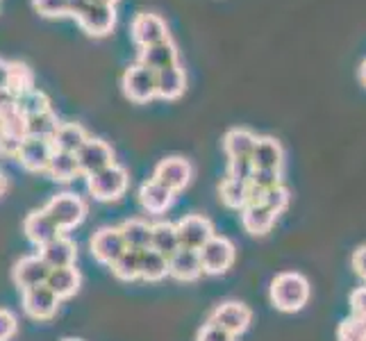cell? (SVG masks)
I'll list each match as a JSON object with an SVG mask.
<instances>
[{"label": "cell", "instance_id": "obj_1", "mask_svg": "<svg viewBox=\"0 0 366 341\" xmlns=\"http://www.w3.org/2000/svg\"><path fill=\"white\" fill-rule=\"evenodd\" d=\"M269 296L275 310L294 314V312H300L310 302V282L305 275L287 271L273 277Z\"/></svg>", "mask_w": 366, "mask_h": 341}, {"label": "cell", "instance_id": "obj_2", "mask_svg": "<svg viewBox=\"0 0 366 341\" xmlns=\"http://www.w3.org/2000/svg\"><path fill=\"white\" fill-rule=\"evenodd\" d=\"M128 187H130V175L119 164H112V167L86 178V189H89L94 200H100V203L121 200L125 192H128Z\"/></svg>", "mask_w": 366, "mask_h": 341}, {"label": "cell", "instance_id": "obj_3", "mask_svg": "<svg viewBox=\"0 0 366 341\" xmlns=\"http://www.w3.org/2000/svg\"><path fill=\"white\" fill-rule=\"evenodd\" d=\"M44 209L50 214V219L55 221L59 232H69L73 227H78L86 217V203L78 194H69V192L53 196Z\"/></svg>", "mask_w": 366, "mask_h": 341}, {"label": "cell", "instance_id": "obj_4", "mask_svg": "<svg viewBox=\"0 0 366 341\" xmlns=\"http://www.w3.org/2000/svg\"><path fill=\"white\" fill-rule=\"evenodd\" d=\"M200 252V264H203V273L205 275H223L232 269L234 257H237V248L230 239L217 237L214 234L209 242L198 250Z\"/></svg>", "mask_w": 366, "mask_h": 341}, {"label": "cell", "instance_id": "obj_5", "mask_svg": "<svg viewBox=\"0 0 366 341\" xmlns=\"http://www.w3.org/2000/svg\"><path fill=\"white\" fill-rule=\"evenodd\" d=\"M123 94L132 103H148L157 96V73L144 64H132L123 73Z\"/></svg>", "mask_w": 366, "mask_h": 341}, {"label": "cell", "instance_id": "obj_6", "mask_svg": "<svg viewBox=\"0 0 366 341\" xmlns=\"http://www.w3.org/2000/svg\"><path fill=\"white\" fill-rule=\"evenodd\" d=\"M23 312L34 321H50L59 310V298L48 285H36L21 292Z\"/></svg>", "mask_w": 366, "mask_h": 341}, {"label": "cell", "instance_id": "obj_7", "mask_svg": "<svg viewBox=\"0 0 366 341\" xmlns=\"http://www.w3.org/2000/svg\"><path fill=\"white\" fill-rule=\"evenodd\" d=\"M252 321V312L248 305L239 300H228L221 302V305L214 307V312L209 314V323L223 327L225 332H230L232 337L244 335Z\"/></svg>", "mask_w": 366, "mask_h": 341}, {"label": "cell", "instance_id": "obj_8", "mask_svg": "<svg viewBox=\"0 0 366 341\" xmlns=\"http://www.w3.org/2000/svg\"><path fill=\"white\" fill-rule=\"evenodd\" d=\"M75 159H78V167H80V173L82 175H94L98 171H103L107 167H112L114 162V150H112V146L107 142H103V139H86L84 146L75 153Z\"/></svg>", "mask_w": 366, "mask_h": 341}, {"label": "cell", "instance_id": "obj_9", "mask_svg": "<svg viewBox=\"0 0 366 341\" xmlns=\"http://www.w3.org/2000/svg\"><path fill=\"white\" fill-rule=\"evenodd\" d=\"M132 39L139 48H148L171 39L169 36V28L167 21H164L159 14H153V11H142L132 19Z\"/></svg>", "mask_w": 366, "mask_h": 341}, {"label": "cell", "instance_id": "obj_10", "mask_svg": "<svg viewBox=\"0 0 366 341\" xmlns=\"http://www.w3.org/2000/svg\"><path fill=\"white\" fill-rule=\"evenodd\" d=\"M153 178L157 182H162L164 187H169L173 194H178L192 182L194 167H192V162L184 157H167L155 167Z\"/></svg>", "mask_w": 366, "mask_h": 341}, {"label": "cell", "instance_id": "obj_11", "mask_svg": "<svg viewBox=\"0 0 366 341\" xmlns=\"http://www.w3.org/2000/svg\"><path fill=\"white\" fill-rule=\"evenodd\" d=\"M89 248H92V255L96 257V262L107 264V267H112V264L128 250L119 227H100V230H96L89 242Z\"/></svg>", "mask_w": 366, "mask_h": 341}, {"label": "cell", "instance_id": "obj_12", "mask_svg": "<svg viewBox=\"0 0 366 341\" xmlns=\"http://www.w3.org/2000/svg\"><path fill=\"white\" fill-rule=\"evenodd\" d=\"M175 230H178L180 248H189V250H200L214 237L212 221L207 217H200V214H192V217L180 219L175 223Z\"/></svg>", "mask_w": 366, "mask_h": 341}, {"label": "cell", "instance_id": "obj_13", "mask_svg": "<svg viewBox=\"0 0 366 341\" xmlns=\"http://www.w3.org/2000/svg\"><path fill=\"white\" fill-rule=\"evenodd\" d=\"M50 275V267L41 260V255L36 252V255H25L21 257L14 269H11V280L14 285L21 289H30V287H36V285H46Z\"/></svg>", "mask_w": 366, "mask_h": 341}, {"label": "cell", "instance_id": "obj_14", "mask_svg": "<svg viewBox=\"0 0 366 341\" xmlns=\"http://www.w3.org/2000/svg\"><path fill=\"white\" fill-rule=\"evenodd\" d=\"M55 148L48 139H34L28 137L21 146V153H19V164L30 173H46L50 157H53Z\"/></svg>", "mask_w": 366, "mask_h": 341}, {"label": "cell", "instance_id": "obj_15", "mask_svg": "<svg viewBox=\"0 0 366 341\" xmlns=\"http://www.w3.org/2000/svg\"><path fill=\"white\" fill-rule=\"evenodd\" d=\"M23 232L28 237V242L34 244L36 248L46 246L48 242H53V239L61 234L59 227L50 219V214L46 209H32L28 217L23 219Z\"/></svg>", "mask_w": 366, "mask_h": 341}, {"label": "cell", "instance_id": "obj_16", "mask_svg": "<svg viewBox=\"0 0 366 341\" xmlns=\"http://www.w3.org/2000/svg\"><path fill=\"white\" fill-rule=\"evenodd\" d=\"M75 21L89 36H107L117 25V9L109 5L92 3Z\"/></svg>", "mask_w": 366, "mask_h": 341}, {"label": "cell", "instance_id": "obj_17", "mask_svg": "<svg viewBox=\"0 0 366 341\" xmlns=\"http://www.w3.org/2000/svg\"><path fill=\"white\" fill-rule=\"evenodd\" d=\"M169 275L180 282H194L203 275V264H200V252L180 248L169 257Z\"/></svg>", "mask_w": 366, "mask_h": 341}, {"label": "cell", "instance_id": "obj_18", "mask_svg": "<svg viewBox=\"0 0 366 341\" xmlns=\"http://www.w3.org/2000/svg\"><path fill=\"white\" fill-rule=\"evenodd\" d=\"M39 255L50 269L75 267V260H78V246H75L69 237L59 234L57 239H53V242H48L46 246L39 248Z\"/></svg>", "mask_w": 366, "mask_h": 341}, {"label": "cell", "instance_id": "obj_19", "mask_svg": "<svg viewBox=\"0 0 366 341\" xmlns=\"http://www.w3.org/2000/svg\"><path fill=\"white\" fill-rule=\"evenodd\" d=\"M173 200H175V194L169 187L157 182L155 178H150L139 189V203H142V207L148 214H164L167 209H171Z\"/></svg>", "mask_w": 366, "mask_h": 341}, {"label": "cell", "instance_id": "obj_20", "mask_svg": "<svg viewBox=\"0 0 366 341\" xmlns=\"http://www.w3.org/2000/svg\"><path fill=\"white\" fill-rule=\"evenodd\" d=\"M277 214L275 209H271L269 205L264 203H252L246 209H242V223L246 227V232L252 237H264L273 230V225L277 221Z\"/></svg>", "mask_w": 366, "mask_h": 341}, {"label": "cell", "instance_id": "obj_21", "mask_svg": "<svg viewBox=\"0 0 366 341\" xmlns=\"http://www.w3.org/2000/svg\"><path fill=\"white\" fill-rule=\"evenodd\" d=\"M139 64L153 69L155 73L167 69V66H175V64H180L178 48H175V44L171 39L155 44V46H148V48H142V53H139Z\"/></svg>", "mask_w": 366, "mask_h": 341}, {"label": "cell", "instance_id": "obj_22", "mask_svg": "<svg viewBox=\"0 0 366 341\" xmlns=\"http://www.w3.org/2000/svg\"><path fill=\"white\" fill-rule=\"evenodd\" d=\"M46 285L53 289L55 296L59 300H66L71 296H75L80 292V285H82V275L75 267H61V269H50V275Z\"/></svg>", "mask_w": 366, "mask_h": 341}, {"label": "cell", "instance_id": "obj_23", "mask_svg": "<svg viewBox=\"0 0 366 341\" xmlns=\"http://www.w3.org/2000/svg\"><path fill=\"white\" fill-rule=\"evenodd\" d=\"M252 162H255V169L282 171L285 150H282L280 142H277V139H273V137H259L255 150H252Z\"/></svg>", "mask_w": 366, "mask_h": 341}, {"label": "cell", "instance_id": "obj_24", "mask_svg": "<svg viewBox=\"0 0 366 341\" xmlns=\"http://www.w3.org/2000/svg\"><path fill=\"white\" fill-rule=\"evenodd\" d=\"M187 89V75L180 64L157 71V96L164 100L180 98Z\"/></svg>", "mask_w": 366, "mask_h": 341}, {"label": "cell", "instance_id": "obj_25", "mask_svg": "<svg viewBox=\"0 0 366 341\" xmlns=\"http://www.w3.org/2000/svg\"><path fill=\"white\" fill-rule=\"evenodd\" d=\"M257 139L259 137H255L246 128H232L223 137V150L230 159L252 157V150H255V146H257Z\"/></svg>", "mask_w": 366, "mask_h": 341}, {"label": "cell", "instance_id": "obj_26", "mask_svg": "<svg viewBox=\"0 0 366 341\" xmlns=\"http://www.w3.org/2000/svg\"><path fill=\"white\" fill-rule=\"evenodd\" d=\"M86 130L82 128L80 123H59L57 132L50 139V144H53L55 150H61V153H78V150L84 146L86 142Z\"/></svg>", "mask_w": 366, "mask_h": 341}, {"label": "cell", "instance_id": "obj_27", "mask_svg": "<svg viewBox=\"0 0 366 341\" xmlns=\"http://www.w3.org/2000/svg\"><path fill=\"white\" fill-rule=\"evenodd\" d=\"M123 234V242L132 250H146L150 248V237H153V225L142 219H128L119 225Z\"/></svg>", "mask_w": 366, "mask_h": 341}, {"label": "cell", "instance_id": "obj_28", "mask_svg": "<svg viewBox=\"0 0 366 341\" xmlns=\"http://www.w3.org/2000/svg\"><path fill=\"white\" fill-rule=\"evenodd\" d=\"M150 248L162 252L164 257H171L175 250H180V239L175 225L169 221L153 223V237H150Z\"/></svg>", "mask_w": 366, "mask_h": 341}, {"label": "cell", "instance_id": "obj_29", "mask_svg": "<svg viewBox=\"0 0 366 341\" xmlns=\"http://www.w3.org/2000/svg\"><path fill=\"white\" fill-rule=\"evenodd\" d=\"M46 173L50 175V180H55V182H71L75 175L80 173L78 159H75L73 153H61V150H55L53 157H50Z\"/></svg>", "mask_w": 366, "mask_h": 341}, {"label": "cell", "instance_id": "obj_30", "mask_svg": "<svg viewBox=\"0 0 366 341\" xmlns=\"http://www.w3.org/2000/svg\"><path fill=\"white\" fill-rule=\"evenodd\" d=\"M221 200L230 209H246L248 207V198H250V182H242L234 178H225L219 187Z\"/></svg>", "mask_w": 366, "mask_h": 341}, {"label": "cell", "instance_id": "obj_31", "mask_svg": "<svg viewBox=\"0 0 366 341\" xmlns=\"http://www.w3.org/2000/svg\"><path fill=\"white\" fill-rule=\"evenodd\" d=\"M169 275V257L162 252L146 248L142 250V280L146 282H159Z\"/></svg>", "mask_w": 366, "mask_h": 341}, {"label": "cell", "instance_id": "obj_32", "mask_svg": "<svg viewBox=\"0 0 366 341\" xmlns=\"http://www.w3.org/2000/svg\"><path fill=\"white\" fill-rule=\"evenodd\" d=\"M112 273L123 282H134L142 277V250L128 248L123 255L112 264Z\"/></svg>", "mask_w": 366, "mask_h": 341}, {"label": "cell", "instance_id": "obj_33", "mask_svg": "<svg viewBox=\"0 0 366 341\" xmlns=\"http://www.w3.org/2000/svg\"><path fill=\"white\" fill-rule=\"evenodd\" d=\"M7 89L16 98L25 92L34 89V73L25 61H9V84Z\"/></svg>", "mask_w": 366, "mask_h": 341}, {"label": "cell", "instance_id": "obj_34", "mask_svg": "<svg viewBox=\"0 0 366 341\" xmlns=\"http://www.w3.org/2000/svg\"><path fill=\"white\" fill-rule=\"evenodd\" d=\"M48 109H53L50 107V98L44 92L36 89V87L16 98V112H21L25 119L36 117V114H44Z\"/></svg>", "mask_w": 366, "mask_h": 341}, {"label": "cell", "instance_id": "obj_35", "mask_svg": "<svg viewBox=\"0 0 366 341\" xmlns=\"http://www.w3.org/2000/svg\"><path fill=\"white\" fill-rule=\"evenodd\" d=\"M57 128H59V121L53 109L28 119V137H34V139H48L50 142L53 134L57 132Z\"/></svg>", "mask_w": 366, "mask_h": 341}, {"label": "cell", "instance_id": "obj_36", "mask_svg": "<svg viewBox=\"0 0 366 341\" xmlns=\"http://www.w3.org/2000/svg\"><path fill=\"white\" fill-rule=\"evenodd\" d=\"M339 341H366V314H350L337 327Z\"/></svg>", "mask_w": 366, "mask_h": 341}, {"label": "cell", "instance_id": "obj_37", "mask_svg": "<svg viewBox=\"0 0 366 341\" xmlns=\"http://www.w3.org/2000/svg\"><path fill=\"white\" fill-rule=\"evenodd\" d=\"M0 132L16 137V139H28V119L14 109L11 114H7V117L0 119Z\"/></svg>", "mask_w": 366, "mask_h": 341}, {"label": "cell", "instance_id": "obj_38", "mask_svg": "<svg viewBox=\"0 0 366 341\" xmlns=\"http://www.w3.org/2000/svg\"><path fill=\"white\" fill-rule=\"evenodd\" d=\"M250 184L262 189V192H269L282 184V171H273V169H255L250 178Z\"/></svg>", "mask_w": 366, "mask_h": 341}, {"label": "cell", "instance_id": "obj_39", "mask_svg": "<svg viewBox=\"0 0 366 341\" xmlns=\"http://www.w3.org/2000/svg\"><path fill=\"white\" fill-rule=\"evenodd\" d=\"M289 200H292V196H289V189L285 184H280V187H275V189H269V192H264L259 203L269 205L277 214H282L289 207Z\"/></svg>", "mask_w": 366, "mask_h": 341}, {"label": "cell", "instance_id": "obj_40", "mask_svg": "<svg viewBox=\"0 0 366 341\" xmlns=\"http://www.w3.org/2000/svg\"><path fill=\"white\" fill-rule=\"evenodd\" d=\"M32 5L46 19L69 16V0H32Z\"/></svg>", "mask_w": 366, "mask_h": 341}, {"label": "cell", "instance_id": "obj_41", "mask_svg": "<svg viewBox=\"0 0 366 341\" xmlns=\"http://www.w3.org/2000/svg\"><path fill=\"white\" fill-rule=\"evenodd\" d=\"M252 173H255V162H252V157L230 159V167H228V175H230V178L242 180V182H250Z\"/></svg>", "mask_w": 366, "mask_h": 341}, {"label": "cell", "instance_id": "obj_42", "mask_svg": "<svg viewBox=\"0 0 366 341\" xmlns=\"http://www.w3.org/2000/svg\"><path fill=\"white\" fill-rule=\"evenodd\" d=\"M196 341H234V337H232L230 332H225L223 327H219V325H214V323L207 321V323L198 330Z\"/></svg>", "mask_w": 366, "mask_h": 341}, {"label": "cell", "instance_id": "obj_43", "mask_svg": "<svg viewBox=\"0 0 366 341\" xmlns=\"http://www.w3.org/2000/svg\"><path fill=\"white\" fill-rule=\"evenodd\" d=\"M19 330V321L9 310H0V341H9Z\"/></svg>", "mask_w": 366, "mask_h": 341}, {"label": "cell", "instance_id": "obj_44", "mask_svg": "<svg viewBox=\"0 0 366 341\" xmlns=\"http://www.w3.org/2000/svg\"><path fill=\"white\" fill-rule=\"evenodd\" d=\"M23 142H25V139H16V137H9V134L0 132V155H5V157H19Z\"/></svg>", "mask_w": 366, "mask_h": 341}, {"label": "cell", "instance_id": "obj_45", "mask_svg": "<svg viewBox=\"0 0 366 341\" xmlns=\"http://www.w3.org/2000/svg\"><path fill=\"white\" fill-rule=\"evenodd\" d=\"M350 314H366V287L350 294Z\"/></svg>", "mask_w": 366, "mask_h": 341}, {"label": "cell", "instance_id": "obj_46", "mask_svg": "<svg viewBox=\"0 0 366 341\" xmlns=\"http://www.w3.org/2000/svg\"><path fill=\"white\" fill-rule=\"evenodd\" d=\"M16 109V96L9 89H0V119Z\"/></svg>", "mask_w": 366, "mask_h": 341}, {"label": "cell", "instance_id": "obj_47", "mask_svg": "<svg viewBox=\"0 0 366 341\" xmlns=\"http://www.w3.org/2000/svg\"><path fill=\"white\" fill-rule=\"evenodd\" d=\"M352 269H355V273L362 280H366V246H360L355 250V255H352Z\"/></svg>", "mask_w": 366, "mask_h": 341}, {"label": "cell", "instance_id": "obj_48", "mask_svg": "<svg viewBox=\"0 0 366 341\" xmlns=\"http://www.w3.org/2000/svg\"><path fill=\"white\" fill-rule=\"evenodd\" d=\"M92 3L89 0H69V16H73V19H78L82 11L89 7Z\"/></svg>", "mask_w": 366, "mask_h": 341}, {"label": "cell", "instance_id": "obj_49", "mask_svg": "<svg viewBox=\"0 0 366 341\" xmlns=\"http://www.w3.org/2000/svg\"><path fill=\"white\" fill-rule=\"evenodd\" d=\"M9 84V61L0 59V89H7Z\"/></svg>", "mask_w": 366, "mask_h": 341}, {"label": "cell", "instance_id": "obj_50", "mask_svg": "<svg viewBox=\"0 0 366 341\" xmlns=\"http://www.w3.org/2000/svg\"><path fill=\"white\" fill-rule=\"evenodd\" d=\"M89 3H96V5H109V7H114L119 0H89Z\"/></svg>", "mask_w": 366, "mask_h": 341}, {"label": "cell", "instance_id": "obj_51", "mask_svg": "<svg viewBox=\"0 0 366 341\" xmlns=\"http://www.w3.org/2000/svg\"><path fill=\"white\" fill-rule=\"evenodd\" d=\"M5 189H7V178H5L3 173H0V196L5 194Z\"/></svg>", "mask_w": 366, "mask_h": 341}, {"label": "cell", "instance_id": "obj_52", "mask_svg": "<svg viewBox=\"0 0 366 341\" xmlns=\"http://www.w3.org/2000/svg\"><path fill=\"white\" fill-rule=\"evenodd\" d=\"M360 80H362V84L366 87V61H364L362 69H360Z\"/></svg>", "mask_w": 366, "mask_h": 341}, {"label": "cell", "instance_id": "obj_53", "mask_svg": "<svg viewBox=\"0 0 366 341\" xmlns=\"http://www.w3.org/2000/svg\"><path fill=\"white\" fill-rule=\"evenodd\" d=\"M61 341H84V339H61Z\"/></svg>", "mask_w": 366, "mask_h": 341}]
</instances>
